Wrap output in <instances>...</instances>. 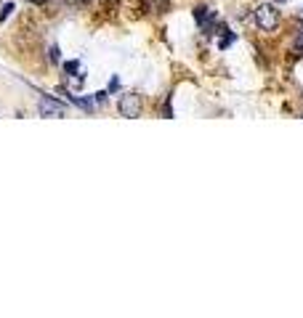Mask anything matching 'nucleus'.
I'll list each match as a JSON object with an SVG mask.
<instances>
[{
  "label": "nucleus",
  "instance_id": "f257e3e1",
  "mask_svg": "<svg viewBox=\"0 0 303 318\" xmlns=\"http://www.w3.org/2000/svg\"><path fill=\"white\" fill-rule=\"evenodd\" d=\"M117 109L125 120H136V117H141V112H144V98L138 96V93H125V96H120V101H117Z\"/></svg>",
  "mask_w": 303,
  "mask_h": 318
},
{
  "label": "nucleus",
  "instance_id": "f03ea898",
  "mask_svg": "<svg viewBox=\"0 0 303 318\" xmlns=\"http://www.w3.org/2000/svg\"><path fill=\"white\" fill-rule=\"evenodd\" d=\"M255 21H258V27L263 29V32H274V29L279 27V11L277 5L271 3H263L255 8Z\"/></svg>",
  "mask_w": 303,
  "mask_h": 318
},
{
  "label": "nucleus",
  "instance_id": "7ed1b4c3",
  "mask_svg": "<svg viewBox=\"0 0 303 318\" xmlns=\"http://www.w3.org/2000/svg\"><path fill=\"white\" fill-rule=\"evenodd\" d=\"M37 112H40L43 117H64V104H59V101L43 96L40 104H37Z\"/></svg>",
  "mask_w": 303,
  "mask_h": 318
},
{
  "label": "nucleus",
  "instance_id": "20e7f679",
  "mask_svg": "<svg viewBox=\"0 0 303 318\" xmlns=\"http://www.w3.org/2000/svg\"><path fill=\"white\" fill-rule=\"evenodd\" d=\"M13 11H16V5H13V3H5L3 8H0V21H5V19H8Z\"/></svg>",
  "mask_w": 303,
  "mask_h": 318
},
{
  "label": "nucleus",
  "instance_id": "39448f33",
  "mask_svg": "<svg viewBox=\"0 0 303 318\" xmlns=\"http://www.w3.org/2000/svg\"><path fill=\"white\" fill-rule=\"evenodd\" d=\"M77 69H80V64H77V61H67V64H64V72H67V74H75Z\"/></svg>",
  "mask_w": 303,
  "mask_h": 318
},
{
  "label": "nucleus",
  "instance_id": "423d86ee",
  "mask_svg": "<svg viewBox=\"0 0 303 318\" xmlns=\"http://www.w3.org/2000/svg\"><path fill=\"white\" fill-rule=\"evenodd\" d=\"M48 59L53 61V64H59V48H56V45H51V48H48Z\"/></svg>",
  "mask_w": 303,
  "mask_h": 318
},
{
  "label": "nucleus",
  "instance_id": "0eeeda50",
  "mask_svg": "<svg viewBox=\"0 0 303 318\" xmlns=\"http://www.w3.org/2000/svg\"><path fill=\"white\" fill-rule=\"evenodd\" d=\"M96 101H99V104H104V101H106V93L99 90V93H96Z\"/></svg>",
  "mask_w": 303,
  "mask_h": 318
},
{
  "label": "nucleus",
  "instance_id": "6e6552de",
  "mask_svg": "<svg viewBox=\"0 0 303 318\" xmlns=\"http://www.w3.org/2000/svg\"><path fill=\"white\" fill-rule=\"evenodd\" d=\"M117 88H120V80H117V77H114V80H112V82H109V90H112V93H114V90H117Z\"/></svg>",
  "mask_w": 303,
  "mask_h": 318
},
{
  "label": "nucleus",
  "instance_id": "1a4fd4ad",
  "mask_svg": "<svg viewBox=\"0 0 303 318\" xmlns=\"http://www.w3.org/2000/svg\"><path fill=\"white\" fill-rule=\"evenodd\" d=\"M295 48H298V51H303V37H301L298 43H295Z\"/></svg>",
  "mask_w": 303,
  "mask_h": 318
},
{
  "label": "nucleus",
  "instance_id": "9d476101",
  "mask_svg": "<svg viewBox=\"0 0 303 318\" xmlns=\"http://www.w3.org/2000/svg\"><path fill=\"white\" fill-rule=\"evenodd\" d=\"M277 3H285V0H277Z\"/></svg>",
  "mask_w": 303,
  "mask_h": 318
}]
</instances>
